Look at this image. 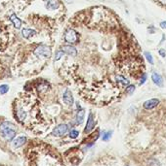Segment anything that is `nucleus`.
<instances>
[{
    "mask_svg": "<svg viewBox=\"0 0 166 166\" xmlns=\"http://www.w3.org/2000/svg\"><path fill=\"white\" fill-rule=\"evenodd\" d=\"M158 104H159V100L157 98H151L144 103V108L147 109V110H151V109H154L157 107Z\"/></svg>",
    "mask_w": 166,
    "mask_h": 166,
    "instance_id": "nucleus-10",
    "label": "nucleus"
},
{
    "mask_svg": "<svg viewBox=\"0 0 166 166\" xmlns=\"http://www.w3.org/2000/svg\"><path fill=\"white\" fill-rule=\"evenodd\" d=\"M111 134H112L111 131H106V132H104V133H103V136H102L103 141H108L109 139H111Z\"/></svg>",
    "mask_w": 166,
    "mask_h": 166,
    "instance_id": "nucleus-19",
    "label": "nucleus"
},
{
    "mask_svg": "<svg viewBox=\"0 0 166 166\" xmlns=\"http://www.w3.org/2000/svg\"><path fill=\"white\" fill-rule=\"evenodd\" d=\"M33 54L35 55L36 57L44 59V58H49L52 55L51 49L45 45H39L38 47H36L33 51Z\"/></svg>",
    "mask_w": 166,
    "mask_h": 166,
    "instance_id": "nucleus-2",
    "label": "nucleus"
},
{
    "mask_svg": "<svg viewBox=\"0 0 166 166\" xmlns=\"http://www.w3.org/2000/svg\"><path fill=\"white\" fill-rule=\"evenodd\" d=\"M160 27L162 29H166V21H163L160 22Z\"/></svg>",
    "mask_w": 166,
    "mask_h": 166,
    "instance_id": "nucleus-25",
    "label": "nucleus"
},
{
    "mask_svg": "<svg viewBox=\"0 0 166 166\" xmlns=\"http://www.w3.org/2000/svg\"><path fill=\"white\" fill-rule=\"evenodd\" d=\"M151 80L152 82L154 83L155 85L158 86V87H163V78L161 77V75H159L158 73L154 72L151 75Z\"/></svg>",
    "mask_w": 166,
    "mask_h": 166,
    "instance_id": "nucleus-12",
    "label": "nucleus"
},
{
    "mask_svg": "<svg viewBox=\"0 0 166 166\" xmlns=\"http://www.w3.org/2000/svg\"><path fill=\"white\" fill-rule=\"evenodd\" d=\"M146 81H147V75L144 74V75H143V77L141 78V80H140V85L145 84V82H146Z\"/></svg>",
    "mask_w": 166,
    "mask_h": 166,
    "instance_id": "nucleus-24",
    "label": "nucleus"
},
{
    "mask_svg": "<svg viewBox=\"0 0 166 166\" xmlns=\"http://www.w3.org/2000/svg\"><path fill=\"white\" fill-rule=\"evenodd\" d=\"M135 88H136V87L134 85H129V86H127V88H126V92L129 94H131L135 91Z\"/></svg>",
    "mask_w": 166,
    "mask_h": 166,
    "instance_id": "nucleus-22",
    "label": "nucleus"
},
{
    "mask_svg": "<svg viewBox=\"0 0 166 166\" xmlns=\"http://www.w3.org/2000/svg\"><path fill=\"white\" fill-rule=\"evenodd\" d=\"M94 127H95V119H94V116H93L92 113H90L88 116L87 124H86L84 132L85 133H89V132H91L93 129H94Z\"/></svg>",
    "mask_w": 166,
    "mask_h": 166,
    "instance_id": "nucleus-7",
    "label": "nucleus"
},
{
    "mask_svg": "<svg viewBox=\"0 0 166 166\" xmlns=\"http://www.w3.org/2000/svg\"><path fill=\"white\" fill-rule=\"evenodd\" d=\"M116 81H117L118 84H121L122 86H129V80L127 78H125L124 76H121V75H118L116 76Z\"/></svg>",
    "mask_w": 166,
    "mask_h": 166,
    "instance_id": "nucleus-16",
    "label": "nucleus"
},
{
    "mask_svg": "<svg viewBox=\"0 0 166 166\" xmlns=\"http://www.w3.org/2000/svg\"><path fill=\"white\" fill-rule=\"evenodd\" d=\"M10 21L13 22V25L16 29H20L22 26V21L18 17L16 16V14H12L10 16Z\"/></svg>",
    "mask_w": 166,
    "mask_h": 166,
    "instance_id": "nucleus-14",
    "label": "nucleus"
},
{
    "mask_svg": "<svg viewBox=\"0 0 166 166\" xmlns=\"http://www.w3.org/2000/svg\"><path fill=\"white\" fill-rule=\"evenodd\" d=\"M17 126L13 122L4 121L0 124V135L7 142H12L16 138Z\"/></svg>",
    "mask_w": 166,
    "mask_h": 166,
    "instance_id": "nucleus-1",
    "label": "nucleus"
},
{
    "mask_svg": "<svg viewBox=\"0 0 166 166\" xmlns=\"http://www.w3.org/2000/svg\"><path fill=\"white\" fill-rule=\"evenodd\" d=\"M69 137L72 138V139H75V138H77L78 136H79V132L77 130H75V129H72V130L69 132Z\"/></svg>",
    "mask_w": 166,
    "mask_h": 166,
    "instance_id": "nucleus-21",
    "label": "nucleus"
},
{
    "mask_svg": "<svg viewBox=\"0 0 166 166\" xmlns=\"http://www.w3.org/2000/svg\"><path fill=\"white\" fill-rule=\"evenodd\" d=\"M16 117L19 119V121H25L26 117H28V114L24 108L22 106H19L18 108L16 109Z\"/></svg>",
    "mask_w": 166,
    "mask_h": 166,
    "instance_id": "nucleus-9",
    "label": "nucleus"
},
{
    "mask_svg": "<svg viewBox=\"0 0 166 166\" xmlns=\"http://www.w3.org/2000/svg\"><path fill=\"white\" fill-rule=\"evenodd\" d=\"M65 55V52H64V51H63L62 49L56 52V55H55V61H59L60 59L63 57V55Z\"/></svg>",
    "mask_w": 166,
    "mask_h": 166,
    "instance_id": "nucleus-18",
    "label": "nucleus"
},
{
    "mask_svg": "<svg viewBox=\"0 0 166 166\" xmlns=\"http://www.w3.org/2000/svg\"><path fill=\"white\" fill-rule=\"evenodd\" d=\"M84 118H85V110L84 109H81V110H79L77 112V114H76L75 124H81L83 122V121H84Z\"/></svg>",
    "mask_w": 166,
    "mask_h": 166,
    "instance_id": "nucleus-15",
    "label": "nucleus"
},
{
    "mask_svg": "<svg viewBox=\"0 0 166 166\" xmlns=\"http://www.w3.org/2000/svg\"><path fill=\"white\" fill-rule=\"evenodd\" d=\"M9 91L8 85H1L0 86V94H5Z\"/></svg>",
    "mask_w": 166,
    "mask_h": 166,
    "instance_id": "nucleus-20",
    "label": "nucleus"
},
{
    "mask_svg": "<svg viewBox=\"0 0 166 166\" xmlns=\"http://www.w3.org/2000/svg\"><path fill=\"white\" fill-rule=\"evenodd\" d=\"M45 6L48 10H56L60 7L59 0H45Z\"/></svg>",
    "mask_w": 166,
    "mask_h": 166,
    "instance_id": "nucleus-11",
    "label": "nucleus"
},
{
    "mask_svg": "<svg viewBox=\"0 0 166 166\" xmlns=\"http://www.w3.org/2000/svg\"><path fill=\"white\" fill-rule=\"evenodd\" d=\"M26 141H28V138H26V136L25 135H21V136H18L17 138H15L14 140L12 141V147L14 149H18V148H21L22 146H24Z\"/></svg>",
    "mask_w": 166,
    "mask_h": 166,
    "instance_id": "nucleus-6",
    "label": "nucleus"
},
{
    "mask_svg": "<svg viewBox=\"0 0 166 166\" xmlns=\"http://www.w3.org/2000/svg\"><path fill=\"white\" fill-rule=\"evenodd\" d=\"M159 2L161 3L162 5H164V6H166V0H158Z\"/></svg>",
    "mask_w": 166,
    "mask_h": 166,
    "instance_id": "nucleus-26",
    "label": "nucleus"
},
{
    "mask_svg": "<svg viewBox=\"0 0 166 166\" xmlns=\"http://www.w3.org/2000/svg\"><path fill=\"white\" fill-rule=\"evenodd\" d=\"M158 54L160 55L161 57H165V56H166V51H165L164 49H160L158 51Z\"/></svg>",
    "mask_w": 166,
    "mask_h": 166,
    "instance_id": "nucleus-23",
    "label": "nucleus"
},
{
    "mask_svg": "<svg viewBox=\"0 0 166 166\" xmlns=\"http://www.w3.org/2000/svg\"><path fill=\"white\" fill-rule=\"evenodd\" d=\"M144 55H145V57H146V59H147V61L149 62V64H154V57H152V55H151V52H145Z\"/></svg>",
    "mask_w": 166,
    "mask_h": 166,
    "instance_id": "nucleus-17",
    "label": "nucleus"
},
{
    "mask_svg": "<svg viewBox=\"0 0 166 166\" xmlns=\"http://www.w3.org/2000/svg\"><path fill=\"white\" fill-rule=\"evenodd\" d=\"M68 130H69V127H68V124H61L57 125V126L53 129L51 134L53 136H56V137H62V136H64L68 133Z\"/></svg>",
    "mask_w": 166,
    "mask_h": 166,
    "instance_id": "nucleus-3",
    "label": "nucleus"
},
{
    "mask_svg": "<svg viewBox=\"0 0 166 166\" xmlns=\"http://www.w3.org/2000/svg\"><path fill=\"white\" fill-rule=\"evenodd\" d=\"M65 41L68 44H75L78 41V33L74 29H68L65 33Z\"/></svg>",
    "mask_w": 166,
    "mask_h": 166,
    "instance_id": "nucleus-4",
    "label": "nucleus"
},
{
    "mask_svg": "<svg viewBox=\"0 0 166 166\" xmlns=\"http://www.w3.org/2000/svg\"><path fill=\"white\" fill-rule=\"evenodd\" d=\"M62 50L64 51V52L66 55H71V56H76L78 54L76 48L74 47V46H71V45H64L62 47Z\"/></svg>",
    "mask_w": 166,
    "mask_h": 166,
    "instance_id": "nucleus-8",
    "label": "nucleus"
},
{
    "mask_svg": "<svg viewBox=\"0 0 166 166\" xmlns=\"http://www.w3.org/2000/svg\"><path fill=\"white\" fill-rule=\"evenodd\" d=\"M63 101H64V103L66 105H68V106H72L74 105V95H72L71 93V91H69L68 88H66L65 92H64V94H63Z\"/></svg>",
    "mask_w": 166,
    "mask_h": 166,
    "instance_id": "nucleus-5",
    "label": "nucleus"
},
{
    "mask_svg": "<svg viewBox=\"0 0 166 166\" xmlns=\"http://www.w3.org/2000/svg\"><path fill=\"white\" fill-rule=\"evenodd\" d=\"M36 34V31L33 30L31 28H23L22 29V35L23 37L25 38V39H29L33 37Z\"/></svg>",
    "mask_w": 166,
    "mask_h": 166,
    "instance_id": "nucleus-13",
    "label": "nucleus"
}]
</instances>
